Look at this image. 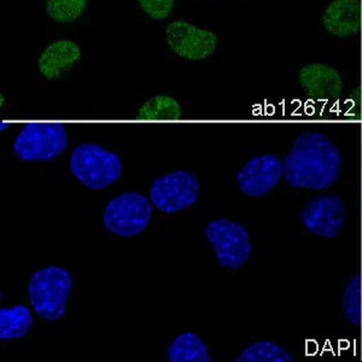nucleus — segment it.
<instances>
[{"label":"nucleus","mask_w":362,"mask_h":362,"mask_svg":"<svg viewBox=\"0 0 362 362\" xmlns=\"http://www.w3.org/2000/svg\"><path fill=\"white\" fill-rule=\"evenodd\" d=\"M138 3L153 20H165L172 13L175 0H138Z\"/></svg>","instance_id":"19"},{"label":"nucleus","mask_w":362,"mask_h":362,"mask_svg":"<svg viewBox=\"0 0 362 362\" xmlns=\"http://www.w3.org/2000/svg\"><path fill=\"white\" fill-rule=\"evenodd\" d=\"M300 221L314 235L332 238L346 223V208L336 194L312 198L300 214Z\"/></svg>","instance_id":"9"},{"label":"nucleus","mask_w":362,"mask_h":362,"mask_svg":"<svg viewBox=\"0 0 362 362\" xmlns=\"http://www.w3.org/2000/svg\"><path fill=\"white\" fill-rule=\"evenodd\" d=\"M151 213L153 208L148 198L136 192H126L107 203L103 223L109 232L127 238L144 232Z\"/></svg>","instance_id":"5"},{"label":"nucleus","mask_w":362,"mask_h":362,"mask_svg":"<svg viewBox=\"0 0 362 362\" xmlns=\"http://www.w3.org/2000/svg\"><path fill=\"white\" fill-rule=\"evenodd\" d=\"M199 194L196 177L185 170H177L157 177L150 187V201L163 213H177L194 206Z\"/></svg>","instance_id":"7"},{"label":"nucleus","mask_w":362,"mask_h":362,"mask_svg":"<svg viewBox=\"0 0 362 362\" xmlns=\"http://www.w3.org/2000/svg\"><path fill=\"white\" fill-rule=\"evenodd\" d=\"M341 165L337 146L327 136L305 132L285 157V180L295 189H329L339 177Z\"/></svg>","instance_id":"1"},{"label":"nucleus","mask_w":362,"mask_h":362,"mask_svg":"<svg viewBox=\"0 0 362 362\" xmlns=\"http://www.w3.org/2000/svg\"><path fill=\"white\" fill-rule=\"evenodd\" d=\"M73 280L61 267L49 266L34 274L29 283V300L37 315L56 321L66 312Z\"/></svg>","instance_id":"3"},{"label":"nucleus","mask_w":362,"mask_h":362,"mask_svg":"<svg viewBox=\"0 0 362 362\" xmlns=\"http://www.w3.org/2000/svg\"><path fill=\"white\" fill-rule=\"evenodd\" d=\"M283 174L284 163L276 155L254 157L239 170V189L250 197H262L279 182Z\"/></svg>","instance_id":"10"},{"label":"nucleus","mask_w":362,"mask_h":362,"mask_svg":"<svg viewBox=\"0 0 362 362\" xmlns=\"http://www.w3.org/2000/svg\"><path fill=\"white\" fill-rule=\"evenodd\" d=\"M298 78L305 92L317 98L338 97L343 86L337 70L320 63L303 66L300 70Z\"/></svg>","instance_id":"13"},{"label":"nucleus","mask_w":362,"mask_h":362,"mask_svg":"<svg viewBox=\"0 0 362 362\" xmlns=\"http://www.w3.org/2000/svg\"><path fill=\"white\" fill-rule=\"evenodd\" d=\"M68 145L66 128L59 122H29L13 143V151L22 160L44 162L59 156Z\"/></svg>","instance_id":"4"},{"label":"nucleus","mask_w":362,"mask_h":362,"mask_svg":"<svg viewBox=\"0 0 362 362\" xmlns=\"http://www.w3.org/2000/svg\"><path fill=\"white\" fill-rule=\"evenodd\" d=\"M143 115L157 117L158 115H177V105L167 97H156L141 110Z\"/></svg>","instance_id":"20"},{"label":"nucleus","mask_w":362,"mask_h":362,"mask_svg":"<svg viewBox=\"0 0 362 362\" xmlns=\"http://www.w3.org/2000/svg\"><path fill=\"white\" fill-rule=\"evenodd\" d=\"M237 362H293V356L274 343L257 341L244 350Z\"/></svg>","instance_id":"16"},{"label":"nucleus","mask_w":362,"mask_h":362,"mask_svg":"<svg viewBox=\"0 0 362 362\" xmlns=\"http://www.w3.org/2000/svg\"><path fill=\"white\" fill-rule=\"evenodd\" d=\"M33 317L25 305L0 309V339L11 341L28 334Z\"/></svg>","instance_id":"15"},{"label":"nucleus","mask_w":362,"mask_h":362,"mask_svg":"<svg viewBox=\"0 0 362 362\" xmlns=\"http://www.w3.org/2000/svg\"><path fill=\"white\" fill-rule=\"evenodd\" d=\"M167 358L170 362H210L209 353L201 338L186 332L174 339L167 349Z\"/></svg>","instance_id":"14"},{"label":"nucleus","mask_w":362,"mask_h":362,"mask_svg":"<svg viewBox=\"0 0 362 362\" xmlns=\"http://www.w3.org/2000/svg\"><path fill=\"white\" fill-rule=\"evenodd\" d=\"M70 170L83 185L90 189H103L122 174L119 156L93 143H83L70 156Z\"/></svg>","instance_id":"2"},{"label":"nucleus","mask_w":362,"mask_h":362,"mask_svg":"<svg viewBox=\"0 0 362 362\" xmlns=\"http://www.w3.org/2000/svg\"><path fill=\"white\" fill-rule=\"evenodd\" d=\"M322 25L334 37H354L361 29L360 0H334L322 15Z\"/></svg>","instance_id":"11"},{"label":"nucleus","mask_w":362,"mask_h":362,"mask_svg":"<svg viewBox=\"0 0 362 362\" xmlns=\"http://www.w3.org/2000/svg\"><path fill=\"white\" fill-rule=\"evenodd\" d=\"M206 237L223 267L238 269L250 257V237L247 230L237 223L227 218L213 220L206 226Z\"/></svg>","instance_id":"6"},{"label":"nucleus","mask_w":362,"mask_h":362,"mask_svg":"<svg viewBox=\"0 0 362 362\" xmlns=\"http://www.w3.org/2000/svg\"><path fill=\"white\" fill-rule=\"evenodd\" d=\"M88 0H47L46 13L54 21L71 23L86 10Z\"/></svg>","instance_id":"18"},{"label":"nucleus","mask_w":362,"mask_h":362,"mask_svg":"<svg viewBox=\"0 0 362 362\" xmlns=\"http://www.w3.org/2000/svg\"><path fill=\"white\" fill-rule=\"evenodd\" d=\"M165 39L179 57L189 61H203L218 47L216 34L186 21L172 22L165 30Z\"/></svg>","instance_id":"8"},{"label":"nucleus","mask_w":362,"mask_h":362,"mask_svg":"<svg viewBox=\"0 0 362 362\" xmlns=\"http://www.w3.org/2000/svg\"><path fill=\"white\" fill-rule=\"evenodd\" d=\"M362 283L361 276L356 274L349 280L346 291L341 298V308L346 314V319L353 325H361L362 320Z\"/></svg>","instance_id":"17"},{"label":"nucleus","mask_w":362,"mask_h":362,"mask_svg":"<svg viewBox=\"0 0 362 362\" xmlns=\"http://www.w3.org/2000/svg\"><path fill=\"white\" fill-rule=\"evenodd\" d=\"M81 58V51L71 40H58L49 44L39 58V70L49 80L66 74Z\"/></svg>","instance_id":"12"}]
</instances>
